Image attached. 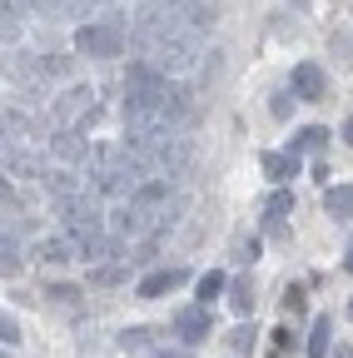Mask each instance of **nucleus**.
Wrapping results in <instances>:
<instances>
[{
	"instance_id": "6",
	"label": "nucleus",
	"mask_w": 353,
	"mask_h": 358,
	"mask_svg": "<svg viewBox=\"0 0 353 358\" xmlns=\"http://www.w3.org/2000/svg\"><path fill=\"white\" fill-rule=\"evenodd\" d=\"M185 279H189V274H185L180 264H174V268H154V274H145V279H140V289H135V294H140V299H164L169 289H180Z\"/></svg>"
},
{
	"instance_id": "9",
	"label": "nucleus",
	"mask_w": 353,
	"mask_h": 358,
	"mask_svg": "<svg viewBox=\"0 0 353 358\" xmlns=\"http://www.w3.org/2000/svg\"><path fill=\"white\" fill-rule=\"evenodd\" d=\"M324 214L353 219V185H329V189H324Z\"/></svg>"
},
{
	"instance_id": "26",
	"label": "nucleus",
	"mask_w": 353,
	"mask_h": 358,
	"mask_svg": "<svg viewBox=\"0 0 353 358\" xmlns=\"http://www.w3.org/2000/svg\"><path fill=\"white\" fill-rule=\"evenodd\" d=\"M348 319H353V299H348Z\"/></svg>"
},
{
	"instance_id": "25",
	"label": "nucleus",
	"mask_w": 353,
	"mask_h": 358,
	"mask_svg": "<svg viewBox=\"0 0 353 358\" xmlns=\"http://www.w3.org/2000/svg\"><path fill=\"white\" fill-rule=\"evenodd\" d=\"M154 358H185V353H154Z\"/></svg>"
},
{
	"instance_id": "18",
	"label": "nucleus",
	"mask_w": 353,
	"mask_h": 358,
	"mask_svg": "<svg viewBox=\"0 0 353 358\" xmlns=\"http://www.w3.org/2000/svg\"><path fill=\"white\" fill-rule=\"evenodd\" d=\"M45 294H50L55 303H65V308H75V303H80V289H70V284H55V289H45Z\"/></svg>"
},
{
	"instance_id": "12",
	"label": "nucleus",
	"mask_w": 353,
	"mask_h": 358,
	"mask_svg": "<svg viewBox=\"0 0 353 358\" xmlns=\"http://www.w3.org/2000/svg\"><path fill=\"white\" fill-rule=\"evenodd\" d=\"M120 348H124V353H145V348H150V329H124V334H120Z\"/></svg>"
},
{
	"instance_id": "10",
	"label": "nucleus",
	"mask_w": 353,
	"mask_h": 358,
	"mask_svg": "<svg viewBox=\"0 0 353 358\" xmlns=\"http://www.w3.org/2000/svg\"><path fill=\"white\" fill-rule=\"evenodd\" d=\"M289 150H294V155H319V150H329V129H324V124H308V129H298Z\"/></svg>"
},
{
	"instance_id": "13",
	"label": "nucleus",
	"mask_w": 353,
	"mask_h": 358,
	"mask_svg": "<svg viewBox=\"0 0 353 358\" xmlns=\"http://www.w3.org/2000/svg\"><path fill=\"white\" fill-rule=\"evenodd\" d=\"M303 308H308V299H303V289H298V284H289V289H284V319H298V313H303Z\"/></svg>"
},
{
	"instance_id": "3",
	"label": "nucleus",
	"mask_w": 353,
	"mask_h": 358,
	"mask_svg": "<svg viewBox=\"0 0 353 358\" xmlns=\"http://www.w3.org/2000/svg\"><path fill=\"white\" fill-rule=\"evenodd\" d=\"M289 90H294L298 100H329V75H324L314 60H303V65H294Z\"/></svg>"
},
{
	"instance_id": "7",
	"label": "nucleus",
	"mask_w": 353,
	"mask_h": 358,
	"mask_svg": "<svg viewBox=\"0 0 353 358\" xmlns=\"http://www.w3.org/2000/svg\"><path fill=\"white\" fill-rule=\"evenodd\" d=\"M294 214V194L289 189H274L269 204H264V224H269V234H284V219Z\"/></svg>"
},
{
	"instance_id": "14",
	"label": "nucleus",
	"mask_w": 353,
	"mask_h": 358,
	"mask_svg": "<svg viewBox=\"0 0 353 358\" xmlns=\"http://www.w3.org/2000/svg\"><path fill=\"white\" fill-rule=\"evenodd\" d=\"M229 303H234L239 313H249V308H254V284H249V279H239V284L229 289Z\"/></svg>"
},
{
	"instance_id": "11",
	"label": "nucleus",
	"mask_w": 353,
	"mask_h": 358,
	"mask_svg": "<svg viewBox=\"0 0 353 358\" xmlns=\"http://www.w3.org/2000/svg\"><path fill=\"white\" fill-rule=\"evenodd\" d=\"M194 289H199V303L209 308V303H214L219 294H224V289H229V279H224V274H219V268H209V274H204V279H199Z\"/></svg>"
},
{
	"instance_id": "4",
	"label": "nucleus",
	"mask_w": 353,
	"mask_h": 358,
	"mask_svg": "<svg viewBox=\"0 0 353 358\" xmlns=\"http://www.w3.org/2000/svg\"><path fill=\"white\" fill-rule=\"evenodd\" d=\"M259 169H264V179H269V185H289V179L298 174V155L294 150H264L259 155Z\"/></svg>"
},
{
	"instance_id": "1",
	"label": "nucleus",
	"mask_w": 353,
	"mask_h": 358,
	"mask_svg": "<svg viewBox=\"0 0 353 358\" xmlns=\"http://www.w3.org/2000/svg\"><path fill=\"white\" fill-rule=\"evenodd\" d=\"M75 50L90 55V60H115L124 55V25L120 20H90L75 30Z\"/></svg>"
},
{
	"instance_id": "15",
	"label": "nucleus",
	"mask_w": 353,
	"mask_h": 358,
	"mask_svg": "<svg viewBox=\"0 0 353 358\" xmlns=\"http://www.w3.org/2000/svg\"><path fill=\"white\" fill-rule=\"evenodd\" d=\"M269 110H274V120H289L294 115V90H279V95L269 100Z\"/></svg>"
},
{
	"instance_id": "2",
	"label": "nucleus",
	"mask_w": 353,
	"mask_h": 358,
	"mask_svg": "<svg viewBox=\"0 0 353 358\" xmlns=\"http://www.w3.org/2000/svg\"><path fill=\"white\" fill-rule=\"evenodd\" d=\"M174 334H180L185 343H204V338L214 334V313H209L204 303H189V308H180V313H174Z\"/></svg>"
},
{
	"instance_id": "21",
	"label": "nucleus",
	"mask_w": 353,
	"mask_h": 358,
	"mask_svg": "<svg viewBox=\"0 0 353 358\" xmlns=\"http://www.w3.org/2000/svg\"><path fill=\"white\" fill-rule=\"evenodd\" d=\"M0 338H6V343H15V338H20V329H15L10 319H0Z\"/></svg>"
},
{
	"instance_id": "5",
	"label": "nucleus",
	"mask_w": 353,
	"mask_h": 358,
	"mask_svg": "<svg viewBox=\"0 0 353 358\" xmlns=\"http://www.w3.org/2000/svg\"><path fill=\"white\" fill-rule=\"evenodd\" d=\"M90 110H95V90H85V85H80V90H70V95L55 105V120H60L65 129H75L85 115H90Z\"/></svg>"
},
{
	"instance_id": "8",
	"label": "nucleus",
	"mask_w": 353,
	"mask_h": 358,
	"mask_svg": "<svg viewBox=\"0 0 353 358\" xmlns=\"http://www.w3.org/2000/svg\"><path fill=\"white\" fill-rule=\"evenodd\" d=\"M329 348H333V319L319 313L314 329H308V358H329Z\"/></svg>"
},
{
	"instance_id": "20",
	"label": "nucleus",
	"mask_w": 353,
	"mask_h": 358,
	"mask_svg": "<svg viewBox=\"0 0 353 358\" xmlns=\"http://www.w3.org/2000/svg\"><path fill=\"white\" fill-rule=\"evenodd\" d=\"M274 343H279V348H294V329H289V324H284V329H274Z\"/></svg>"
},
{
	"instance_id": "17",
	"label": "nucleus",
	"mask_w": 353,
	"mask_h": 358,
	"mask_svg": "<svg viewBox=\"0 0 353 358\" xmlns=\"http://www.w3.org/2000/svg\"><path fill=\"white\" fill-rule=\"evenodd\" d=\"M229 343H234V353H249V348H254V324H239V329L229 334Z\"/></svg>"
},
{
	"instance_id": "19",
	"label": "nucleus",
	"mask_w": 353,
	"mask_h": 358,
	"mask_svg": "<svg viewBox=\"0 0 353 358\" xmlns=\"http://www.w3.org/2000/svg\"><path fill=\"white\" fill-rule=\"evenodd\" d=\"M90 284H95V289H105V284H124V268H95Z\"/></svg>"
},
{
	"instance_id": "16",
	"label": "nucleus",
	"mask_w": 353,
	"mask_h": 358,
	"mask_svg": "<svg viewBox=\"0 0 353 358\" xmlns=\"http://www.w3.org/2000/svg\"><path fill=\"white\" fill-rule=\"evenodd\" d=\"M234 259H239V264H254V259H259V239H244V234H239V239H234Z\"/></svg>"
},
{
	"instance_id": "23",
	"label": "nucleus",
	"mask_w": 353,
	"mask_h": 358,
	"mask_svg": "<svg viewBox=\"0 0 353 358\" xmlns=\"http://www.w3.org/2000/svg\"><path fill=\"white\" fill-rule=\"evenodd\" d=\"M333 358H353V348H348V343H338V348H333Z\"/></svg>"
},
{
	"instance_id": "22",
	"label": "nucleus",
	"mask_w": 353,
	"mask_h": 358,
	"mask_svg": "<svg viewBox=\"0 0 353 358\" xmlns=\"http://www.w3.org/2000/svg\"><path fill=\"white\" fill-rule=\"evenodd\" d=\"M343 140H348V145H353V115H348V120H343Z\"/></svg>"
},
{
	"instance_id": "24",
	"label": "nucleus",
	"mask_w": 353,
	"mask_h": 358,
	"mask_svg": "<svg viewBox=\"0 0 353 358\" xmlns=\"http://www.w3.org/2000/svg\"><path fill=\"white\" fill-rule=\"evenodd\" d=\"M343 268H348V274H353V244H348V254H343Z\"/></svg>"
}]
</instances>
